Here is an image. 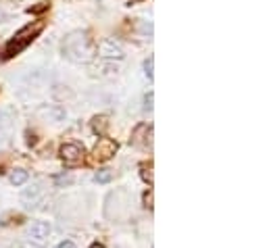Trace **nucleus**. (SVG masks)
Here are the masks:
<instances>
[{"label":"nucleus","instance_id":"4468645a","mask_svg":"<svg viewBox=\"0 0 269 248\" xmlns=\"http://www.w3.org/2000/svg\"><path fill=\"white\" fill-rule=\"evenodd\" d=\"M144 207L146 209H152V190H149V192H144Z\"/></svg>","mask_w":269,"mask_h":248},{"label":"nucleus","instance_id":"6ab92c4d","mask_svg":"<svg viewBox=\"0 0 269 248\" xmlns=\"http://www.w3.org/2000/svg\"><path fill=\"white\" fill-rule=\"evenodd\" d=\"M90 248H105V246H102V244H98V242H94Z\"/></svg>","mask_w":269,"mask_h":248},{"label":"nucleus","instance_id":"2eb2a0df","mask_svg":"<svg viewBox=\"0 0 269 248\" xmlns=\"http://www.w3.org/2000/svg\"><path fill=\"white\" fill-rule=\"evenodd\" d=\"M44 8H48V2H42L40 6H33V8H30V13H40V11H44Z\"/></svg>","mask_w":269,"mask_h":248},{"label":"nucleus","instance_id":"f257e3e1","mask_svg":"<svg viewBox=\"0 0 269 248\" xmlns=\"http://www.w3.org/2000/svg\"><path fill=\"white\" fill-rule=\"evenodd\" d=\"M63 55L73 61V63H90L96 55V46H94L92 38L88 35V31H71L63 42Z\"/></svg>","mask_w":269,"mask_h":248},{"label":"nucleus","instance_id":"0eeeda50","mask_svg":"<svg viewBox=\"0 0 269 248\" xmlns=\"http://www.w3.org/2000/svg\"><path fill=\"white\" fill-rule=\"evenodd\" d=\"M21 198H23L25 202H30V205H36V202L42 198V188H40L38 184H33L31 188H25V190H23Z\"/></svg>","mask_w":269,"mask_h":248},{"label":"nucleus","instance_id":"1a4fd4ad","mask_svg":"<svg viewBox=\"0 0 269 248\" xmlns=\"http://www.w3.org/2000/svg\"><path fill=\"white\" fill-rule=\"evenodd\" d=\"M152 127H149V125H144V123H142V125H138L136 129H134V134H132V144H136V146H140L142 144V142H144V134H149V131H150Z\"/></svg>","mask_w":269,"mask_h":248},{"label":"nucleus","instance_id":"f03ea898","mask_svg":"<svg viewBox=\"0 0 269 248\" xmlns=\"http://www.w3.org/2000/svg\"><path fill=\"white\" fill-rule=\"evenodd\" d=\"M42 30H44V21H36L33 25H25L23 30H19V31L15 33V38L8 42L6 57H13V55H17V52H21L30 42L36 40V35H38Z\"/></svg>","mask_w":269,"mask_h":248},{"label":"nucleus","instance_id":"ddd939ff","mask_svg":"<svg viewBox=\"0 0 269 248\" xmlns=\"http://www.w3.org/2000/svg\"><path fill=\"white\" fill-rule=\"evenodd\" d=\"M152 65H154V59H152V57H149V59L144 61V73H146V77H149V79L154 77V73H152Z\"/></svg>","mask_w":269,"mask_h":248},{"label":"nucleus","instance_id":"423d86ee","mask_svg":"<svg viewBox=\"0 0 269 248\" xmlns=\"http://www.w3.org/2000/svg\"><path fill=\"white\" fill-rule=\"evenodd\" d=\"M98 55L102 57V59H113V61H121L125 55H123V50H121L115 42H102L100 46H98Z\"/></svg>","mask_w":269,"mask_h":248},{"label":"nucleus","instance_id":"39448f33","mask_svg":"<svg viewBox=\"0 0 269 248\" xmlns=\"http://www.w3.org/2000/svg\"><path fill=\"white\" fill-rule=\"evenodd\" d=\"M48 236H50V223H48V221H36V223L31 225V229H30V240L33 244H38V246L46 244Z\"/></svg>","mask_w":269,"mask_h":248},{"label":"nucleus","instance_id":"f8f14e48","mask_svg":"<svg viewBox=\"0 0 269 248\" xmlns=\"http://www.w3.org/2000/svg\"><path fill=\"white\" fill-rule=\"evenodd\" d=\"M113 180V171L111 169H100L98 173H96V182L98 184H107V182H111Z\"/></svg>","mask_w":269,"mask_h":248},{"label":"nucleus","instance_id":"6e6552de","mask_svg":"<svg viewBox=\"0 0 269 248\" xmlns=\"http://www.w3.org/2000/svg\"><path fill=\"white\" fill-rule=\"evenodd\" d=\"M107 127H109V121H107V117H105V115H96V117L92 119V129L96 131L98 136H105Z\"/></svg>","mask_w":269,"mask_h":248},{"label":"nucleus","instance_id":"a211bd4d","mask_svg":"<svg viewBox=\"0 0 269 248\" xmlns=\"http://www.w3.org/2000/svg\"><path fill=\"white\" fill-rule=\"evenodd\" d=\"M59 248H75V244H73V242H69V240H65V242H60V244H59Z\"/></svg>","mask_w":269,"mask_h":248},{"label":"nucleus","instance_id":"9d476101","mask_svg":"<svg viewBox=\"0 0 269 248\" xmlns=\"http://www.w3.org/2000/svg\"><path fill=\"white\" fill-rule=\"evenodd\" d=\"M140 177L149 186H152V163H142L140 165Z\"/></svg>","mask_w":269,"mask_h":248},{"label":"nucleus","instance_id":"dca6fc26","mask_svg":"<svg viewBox=\"0 0 269 248\" xmlns=\"http://www.w3.org/2000/svg\"><path fill=\"white\" fill-rule=\"evenodd\" d=\"M57 184H71V177H69V175H59Z\"/></svg>","mask_w":269,"mask_h":248},{"label":"nucleus","instance_id":"9b49d317","mask_svg":"<svg viewBox=\"0 0 269 248\" xmlns=\"http://www.w3.org/2000/svg\"><path fill=\"white\" fill-rule=\"evenodd\" d=\"M25 182H28V171L17 169V171L11 173V184H13V186H23Z\"/></svg>","mask_w":269,"mask_h":248},{"label":"nucleus","instance_id":"f3484780","mask_svg":"<svg viewBox=\"0 0 269 248\" xmlns=\"http://www.w3.org/2000/svg\"><path fill=\"white\" fill-rule=\"evenodd\" d=\"M144 109H146V111H150V109H152V92H150L149 96H146V106H144Z\"/></svg>","mask_w":269,"mask_h":248},{"label":"nucleus","instance_id":"20e7f679","mask_svg":"<svg viewBox=\"0 0 269 248\" xmlns=\"http://www.w3.org/2000/svg\"><path fill=\"white\" fill-rule=\"evenodd\" d=\"M59 153L67 165H77V163H82V158H84V148L80 144H63Z\"/></svg>","mask_w":269,"mask_h":248},{"label":"nucleus","instance_id":"7ed1b4c3","mask_svg":"<svg viewBox=\"0 0 269 248\" xmlns=\"http://www.w3.org/2000/svg\"><path fill=\"white\" fill-rule=\"evenodd\" d=\"M117 153V142L115 140H111V138H105V136H100V140L96 142V146H94V161H98V163H105L109 161V158Z\"/></svg>","mask_w":269,"mask_h":248}]
</instances>
